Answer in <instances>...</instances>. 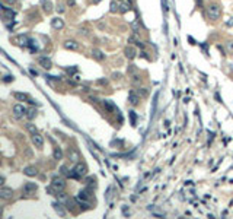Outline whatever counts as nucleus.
I'll return each mask as SVG.
<instances>
[{
  "label": "nucleus",
  "mask_w": 233,
  "mask_h": 219,
  "mask_svg": "<svg viewBox=\"0 0 233 219\" xmlns=\"http://www.w3.org/2000/svg\"><path fill=\"white\" fill-rule=\"evenodd\" d=\"M131 6H133L131 0H122V2H120V12L121 13H125L128 10H131Z\"/></svg>",
  "instance_id": "nucleus-6"
},
{
  "label": "nucleus",
  "mask_w": 233,
  "mask_h": 219,
  "mask_svg": "<svg viewBox=\"0 0 233 219\" xmlns=\"http://www.w3.org/2000/svg\"><path fill=\"white\" fill-rule=\"evenodd\" d=\"M130 123H131V126L137 124V114H136V111H130Z\"/></svg>",
  "instance_id": "nucleus-26"
},
{
  "label": "nucleus",
  "mask_w": 233,
  "mask_h": 219,
  "mask_svg": "<svg viewBox=\"0 0 233 219\" xmlns=\"http://www.w3.org/2000/svg\"><path fill=\"white\" fill-rule=\"evenodd\" d=\"M26 129H28V132H31L32 134H34V133H38V132H37V127L34 126L32 123H28V124H26Z\"/></svg>",
  "instance_id": "nucleus-30"
},
{
  "label": "nucleus",
  "mask_w": 233,
  "mask_h": 219,
  "mask_svg": "<svg viewBox=\"0 0 233 219\" xmlns=\"http://www.w3.org/2000/svg\"><path fill=\"white\" fill-rule=\"evenodd\" d=\"M112 76H114V78H115V79H118V78H121V75H120V73H114Z\"/></svg>",
  "instance_id": "nucleus-46"
},
{
  "label": "nucleus",
  "mask_w": 233,
  "mask_h": 219,
  "mask_svg": "<svg viewBox=\"0 0 233 219\" xmlns=\"http://www.w3.org/2000/svg\"><path fill=\"white\" fill-rule=\"evenodd\" d=\"M60 173H61V174H64V175H69V174H70V173H69V170H67V166H66V165H61V166H60Z\"/></svg>",
  "instance_id": "nucleus-34"
},
{
  "label": "nucleus",
  "mask_w": 233,
  "mask_h": 219,
  "mask_svg": "<svg viewBox=\"0 0 233 219\" xmlns=\"http://www.w3.org/2000/svg\"><path fill=\"white\" fill-rule=\"evenodd\" d=\"M92 54H93V57L96 60H99V61H102V60H105V54L102 53L101 50H98V48H95L92 51Z\"/></svg>",
  "instance_id": "nucleus-20"
},
{
  "label": "nucleus",
  "mask_w": 233,
  "mask_h": 219,
  "mask_svg": "<svg viewBox=\"0 0 233 219\" xmlns=\"http://www.w3.org/2000/svg\"><path fill=\"white\" fill-rule=\"evenodd\" d=\"M42 7H44V10H45L47 13H51V10H53V3L47 0V2L42 3Z\"/></svg>",
  "instance_id": "nucleus-24"
},
{
  "label": "nucleus",
  "mask_w": 233,
  "mask_h": 219,
  "mask_svg": "<svg viewBox=\"0 0 233 219\" xmlns=\"http://www.w3.org/2000/svg\"><path fill=\"white\" fill-rule=\"evenodd\" d=\"M10 80H13L12 76H6V78H5V82H10Z\"/></svg>",
  "instance_id": "nucleus-44"
},
{
  "label": "nucleus",
  "mask_w": 233,
  "mask_h": 219,
  "mask_svg": "<svg viewBox=\"0 0 233 219\" xmlns=\"http://www.w3.org/2000/svg\"><path fill=\"white\" fill-rule=\"evenodd\" d=\"M74 3H76L74 0H67V5H69V6H73Z\"/></svg>",
  "instance_id": "nucleus-43"
},
{
  "label": "nucleus",
  "mask_w": 233,
  "mask_h": 219,
  "mask_svg": "<svg viewBox=\"0 0 233 219\" xmlns=\"http://www.w3.org/2000/svg\"><path fill=\"white\" fill-rule=\"evenodd\" d=\"M13 196V190L9 187H2L0 188V199H12Z\"/></svg>",
  "instance_id": "nucleus-5"
},
{
  "label": "nucleus",
  "mask_w": 233,
  "mask_h": 219,
  "mask_svg": "<svg viewBox=\"0 0 233 219\" xmlns=\"http://www.w3.org/2000/svg\"><path fill=\"white\" fill-rule=\"evenodd\" d=\"M0 164H2V162H0Z\"/></svg>",
  "instance_id": "nucleus-51"
},
{
  "label": "nucleus",
  "mask_w": 233,
  "mask_h": 219,
  "mask_svg": "<svg viewBox=\"0 0 233 219\" xmlns=\"http://www.w3.org/2000/svg\"><path fill=\"white\" fill-rule=\"evenodd\" d=\"M55 196L58 197V202H60V203H66L67 200H69L67 194H66V193H63V192H58L57 194H55Z\"/></svg>",
  "instance_id": "nucleus-23"
},
{
  "label": "nucleus",
  "mask_w": 233,
  "mask_h": 219,
  "mask_svg": "<svg viewBox=\"0 0 233 219\" xmlns=\"http://www.w3.org/2000/svg\"><path fill=\"white\" fill-rule=\"evenodd\" d=\"M51 27L54 29H61V28L64 27V20L61 19V18H53L51 19Z\"/></svg>",
  "instance_id": "nucleus-12"
},
{
  "label": "nucleus",
  "mask_w": 233,
  "mask_h": 219,
  "mask_svg": "<svg viewBox=\"0 0 233 219\" xmlns=\"http://www.w3.org/2000/svg\"><path fill=\"white\" fill-rule=\"evenodd\" d=\"M38 61H40L41 66L44 67V69H47V70L53 67V63H51V60L48 59V57H40V60H38Z\"/></svg>",
  "instance_id": "nucleus-15"
},
{
  "label": "nucleus",
  "mask_w": 233,
  "mask_h": 219,
  "mask_svg": "<svg viewBox=\"0 0 233 219\" xmlns=\"http://www.w3.org/2000/svg\"><path fill=\"white\" fill-rule=\"evenodd\" d=\"M3 184H5V177L0 175V186H3Z\"/></svg>",
  "instance_id": "nucleus-45"
},
{
  "label": "nucleus",
  "mask_w": 233,
  "mask_h": 219,
  "mask_svg": "<svg viewBox=\"0 0 233 219\" xmlns=\"http://www.w3.org/2000/svg\"><path fill=\"white\" fill-rule=\"evenodd\" d=\"M162 6H163V12H165V13H168L169 7H168V2H166V0H162Z\"/></svg>",
  "instance_id": "nucleus-35"
},
{
  "label": "nucleus",
  "mask_w": 233,
  "mask_h": 219,
  "mask_svg": "<svg viewBox=\"0 0 233 219\" xmlns=\"http://www.w3.org/2000/svg\"><path fill=\"white\" fill-rule=\"evenodd\" d=\"M37 188H38V186L35 183H26L23 186V194H34L37 192Z\"/></svg>",
  "instance_id": "nucleus-9"
},
{
  "label": "nucleus",
  "mask_w": 233,
  "mask_h": 219,
  "mask_svg": "<svg viewBox=\"0 0 233 219\" xmlns=\"http://www.w3.org/2000/svg\"><path fill=\"white\" fill-rule=\"evenodd\" d=\"M124 54H125L127 59L133 60V59H136V56H137V50H136L133 46H128V47H125V50H124Z\"/></svg>",
  "instance_id": "nucleus-10"
},
{
  "label": "nucleus",
  "mask_w": 233,
  "mask_h": 219,
  "mask_svg": "<svg viewBox=\"0 0 233 219\" xmlns=\"http://www.w3.org/2000/svg\"><path fill=\"white\" fill-rule=\"evenodd\" d=\"M201 48H203V50H204V53L208 56V46H207L206 42H204V44H201Z\"/></svg>",
  "instance_id": "nucleus-36"
},
{
  "label": "nucleus",
  "mask_w": 233,
  "mask_h": 219,
  "mask_svg": "<svg viewBox=\"0 0 233 219\" xmlns=\"http://www.w3.org/2000/svg\"><path fill=\"white\" fill-rule=\"evenodd\" d=\"M224 46H226L227 51H229V53H230V54H233V41H232V40L226 41V42H224Z\"/></svg>",
  "instance_id": "nucleus-28"
},
{
  "label": "nucleus",
  "mask_w": 233,
  "mask_h": 219,
  "mask_svg": "<svg viewBox=\"0 0 233 219\" xmlns=\"http://www.w3.org/2000/svg\"><path fill=\"white\" fill-rule=\"evenodd\" d=\"M7 2H9V3H12V5H13V3H16V2H18V0H7Z\"/></svg>",
  "instance_id": "nucleus-47"
},
{
  "label": "nucleus",
  "mask_w": 233,
  "mask_h": 219,
  "mask_svg": "<svg viewBox=\"0 0 233 219\" xmlns=\"http://www.w3.org/2000/svg\"><path fill=\"white\" fill-rule=\"evenodd\" d=\"M53 207H54V210L58 213L60 216H66V210L63 209V205H61L60 202H54V203H53Z\"/></svg>",
  "instance_id": "nucleus-16"
},
{
  "label": "nucleus",
  "mask_w": 233,
  "mask_h": 219,
  "mask_svg": "<svg viewBox=\"0 0 233 219\" xmlns=\"http://www.w3.org/2000/svg\"><path fill=\"white\" fill-rule=\"evenodd\" d=\"M188 41H189V44H191V46H194V44H197V42H195V40H194L192 37H188Z\"/></svg>",
  "instance_id": "nucleus-39"
},
{
  "label": "nucleus",
  "mask_w": 233,
  "mask_h": 219,
  "mask_svg": "<svg viewBox=\"0 0 233 219\" xmlns=\"http://www.w3.org/2000/svg\"><path fill=\"white\" fill-rule=\"evenodd\" d=\"M15 98L18 101H29V95L22 92H15Z\"/></svg>",
  "instance_id": "nucleus-21"
},
{
  "label": "nucleus",
  "mask_w": 233,
  "mask_h": 219,
  "mask_svg": "<svg viewBox=\"0 0 233 219\" xmlns=\"http://www.w3.org/2000/svg\"><path fill=\"white\" fill-rule=\"evenodd\" d=\"M226 27H229V28L233 27V18H229V20L226 22Z\"/></svg>",
  "instance_id": "nucleus-37"
},
{
  "label": "nucleus",
  "mask_w": 233,
  "mask_h": 219,
  "mask_svg": "<svg viewBox=\"0 0 233 219\" xmlns=\"http://www.w3.org/2000/svg\"><path fill=\"white\" fill-rule=\"evenodd\" d=\"M2 213H3V209H2V207H0V216H2Z\"/></svg>",
  "instance_id": "nucleus-49"
},
{
  "label": "nucleus",
  "mask_w": 233,
  "mask_h": 219,
  "mask_svg": "<svg viewBox=\"0 0 233 219\" xmlns=\"http://www.w3.org/2000/svg\"><path fill=\"white\" fill-rule=\"evenodd\" d=\"M197 2V6L198 7H203V0H195Z\"/></svg>",
  "instance_id": "nucleus-42"
},
{
  "label": "nucleus",
  "mask_w": 233,
  "mask_h": 219,
  "mask_svg": "<svg viewBox=\"0 0 233 219\" xmlns=\"http://www.w3.org/2000/svg\"><path fill=\"white\" fill-rule=\"evenodd\" d=\"M101 0H93V3H99Z\"/></svg>",
  "instance_id": "nucleus-48"
},
{
  "label": "nucleus",
  "mask_w": 233,
  "mask_h": 219,
  "mask_svg": "<svg viewBox=\"0 0 233 219\" xmlns=\"http://www.w3.org/2000/svg\"><path fill=\"white\" fill-rule=\"evenodd\" d=\"M23 174L28 175V177H35V175L38 174V170H37L35 166H26V168L23 170Z\"/></svg>",
  "instance_id": "nucleus-18"
},
{
  "label": "nucleus",
  "mask_w": 233,
  "mask_h": 219,
  "mask_svg": "<svg viewBox=\"0 0 233 219\" xmlns=\"http://www.w3.org/2000/svg\"><path fill=\"white\" fill-rule=\"evenodd\" d=\"M57 12H58V13H64V12H66V7H64L63 3H58V5H57Z\"/></svg>",
  "instance_id": "nucleus-32"
},
{
  "label": "nucleus",
  "mask_w": 233,
  "mask_h": 219,
  "mask_svg": "<svg viewBox=\"0 0 233 219\" xmlns=\"http://www.w3.org/2000/svg\"><path fill=\"white\" fill-rule=\"evenodd\" d=\"M109 12H112V13H117V12H120V2H117V0H112V2H111V5H109Z\"/></svg>",
  "instance_id": "nucleus-19"
},
{
  "label": "nucleus",
  "mask_w": 233,
  "mask_h": 219,
  "mask_svg": "<svg viewBox=\"0 0 233 219\" xmlns=\"http://www.w3.org/2000/svg\"><path fill=\"white\" fill-rule=\"evenodd\" d=\"M90 196H92V190H90V187H89V188H85V190H80V192H79V196H77V199L85 200V202H89Z\"/></svg>",
  "instance_id": "nucleus-7"
},
{
  "label": "nucleus",
  "mask_w": 233,
  "mask_h": 219,
  "mask_svg": "<svg viewBox=\"0 0 233 219\" xmlns=\"http://www.w3.org/2000/svg\"><path fill=\"white\" fill-rule=\"evenodd\" d=\"M140 95V97H147V93H149V91H147L146 88H139V92H137Z\"/></svg>",
  "instance_id": "nucleus-31"
},
{
  "label": "nucleus",
  "mask_w": 233,
  "mask_h": 219,
  "mask_svg": "<svg viewBox=\"0 0 233 219\" xmlns=\"http://www.w3.org/2000/svg\"><path fill=\"white\" fill-rule=\"evenodd\" d=\"M140 80H141V76H140L139 73H134V75H131V83H133V85H139Z\"/></svg>",
  "instance_id": "nucleus-25"
},
{
  "label": "nucleus",
  "mask_w": 233,
  "mask_h": 219,
  "mask_svg": "<svg viewBox=\"0 0 233 219\" xmlns=\"http://www.w3.org/2000/svg\"><path fill=\"white\" fill-rule=\"evenodd\" d=\"M53 156H54V159H61L63 158V151H61L60 148H54V151H53Z\"/></svg>",
  "instance_id": "nucleus-22"
},
{
  "label": "nucleus",
  "mask_w": 233,
  "mask_h": 219,
  "mask_svg": "<svg viewBox=\"0 0 233 219\" xmlns=\"http://www.w3.org/2000/svg\"><path fill=\"white\" fill-rule=\"evenodd\" d=\"M117 2H122V0H117Z\"/></svg>",
  "instance_id": "nucleus-50"
},
{
  "label": "nucleus",
  "mask_w": 233,
  "mask_h": 219,
  "mask_svg": "<svg viewBox=\"0 0 233 219\" xmlns=\"http://www.w3.org/2000/svg\"><path fill=\"white\" fill-rule=\"evenodd\" d=\"M32 143L35 146H37V148H42V146H44V137H42V136H41L40 133H34L32 134Z\"/></svg>",
  "instance_id": "nucleus-8"
},
{
  "label": "nucleus",
  "mask_w": 233,
  "mask_h": 219,
  "mask_svg": "<svg viewBox=\"0 0 233 219\" xmlns=\"http://www.w3.org/2000/svg\"><path fill=\"white\" fill-rule=\"evenodd\" d=\"M51 186L54 187V190L58 193V192H63L64 188H66V181L63 178H54L53 183H51Z\"/></svg>",
  "instance_id": "nucleus-3"
},
{
  "label": "nucleus",
  "mask_w": 233,
  "mask_h": 219,
  "mask_svg": "<svg viewBox=\"0 0 233 219\" xmlns=\"http://www.w3.org/2000/svg\"><path fill=\"white\" fill-rule=\"evenodd\" d=\"M69 158H70V161H73V162H79L80 155H79V152H77L76 149L70 148V149H69Z\"/></svg>",
  "instance_id": "nucleus-14"
},
{
  "label": "nucleus",
  "mask_w": 233,
  "mask_h": 219,
  "mask_svg": "<svg viewBox=\"0 0 233 219\" xmlns=\"http://www.w3.org/2000/svg\"><path fill=\"white\" fill-rule=\"evenodd\" d=\"M131 28H133V32H134V34H139V29H140L139 20H134L133 24H131Z\"/></svg>",
  "instance_id": "nucleus-29"
},
{
  "label": "nucleus",
  "mask_w": 233,
  "mask_h": 219,
  "mask_svg": "<svg viewBox=\"0 0 233 219\" xmlns=\"http://www.w3.org/2000/svg\"><path fill=\"white\" fill-rule=\"evenodd\" d=\"M136 44H137V46H139L140 48H144V42H141V41H137Z\"/></svg>",
  "instance_id": "nucleus-41"
},
{
  "label": "nucleus",
  "mask_w": 233,
  "mask_h": 219,
  "mask_svg": "<svg viewBox=\"0 0 233 219\" xmlns=\"http://www.w3.org/2000/svg\"><path fill=\"white\" fill-rule=\"evenodd\" d=\"M128 101H130L131 105H137L140 101V95L137 92H134V91H130V93H128Z\"/></svg>",
  "instance_id": "nucleus-11"
},
{
  "label": "nucleus",
  "mask_w": 233,
  "mask_h": 219,
  "mask_svg": "<svg viewBox=\"0 0 233 219\" xmlns=\"http://www.w3.org/2000/svg\"><path fill=\"white\" fill-rule=\"evenodd\" d=\"M98 83H99V85H107L108 80L107 79H101V80H98Z\"/></svg>",
  "instance_id": "nucleus-38"
},
{
  "label": "nucleus",
  "mask_w": 233,
  "mask_h": 219,
  "mask_svg": "<svg viewBox=\"0 0 233 219\" xmlns=\"http://www.w3.org/2000/svg\"><path fill=\"white\" fill-rule=\"evenodd\" d=\"M35 115H37V110H35V108H29V110L26 111V117L29 120L35 119Z\"/></svg>",
  "instance_id": "nucleus-27"
},
{
  "label": "nucleus",
  "mask_w": 233,
  "mask_h": 219,
  "mask_svg": "<svg viewBox=\"0 0 233 219\" xmlns=\"http://www.w3.org/2000/svg\"><path fill=\"white\" fill-rule=\"evenodd\" d=\"M73 173L69 174V177H74V178H80V177H83V175H86V171L87 168L85 164H82V162H76V165L74 168L72 170Z\"/></svg>",
  "instance_id": "nucleus-2"
},
{
  "label": "nucleus",
  "mask_w": 233,
  "mask_h": 219,
  "mask_svg": "<svg viewBox=\"0 0 233 219\" xmlns=\"http://www.w3.org/2000/svg\"><path fill=\"white\" fill-rule=\"evenodd\" d=\"M206 15L208 19L211 20H217L220 18V15H221V7L217 5V3H208L206 7Z\"/></svg>",
  "instance_id": "nucleus-1"
},
{
  "label": "nucleus",
  "mask_w": 233,
  "mask_h": 219,
  "mask_svg": "<svg viewBox=\"0 0 233 219\" xmlns=\"http://www.w3.org/2000/svg\"><path fill=\"white\" fill-rule=\"evenodd\" d=\"M87 186L89 187H95L96 184H95V177H89L87 178Z\"/></svg>",
  "instance_id": "nucleus-33"
},
{
  "label": "nucleus",
  "mask_w": 233,
  "mask_h": 219,
  "mask_svg": "<svg viewBox=\"0 0 233 219\" xmlns=\"http://www.w3.org/2000/svg\"><path fill=\"white\" fill-rule=\"evenodd\" d=\"M25 113H26V110H25V107H23V105H20V104L13 105V115L16 117V119L23 117V115H25Z\"/></svg>",
  "instance_id": "nucleus-4"
},
{
  "label": "nucleus",
  "mask_w": 233,
  "mask_h": 219,
  "mask_svg": "<svg viewBox=\"0 0 233 219\" xmlns=\"http://www.w3.org/2000/svg\"><path fill=\"white\" fill-rule=\"evenodd\" d=\"M140 56H141V57H144V59H147V60H149V56H147V53H146V51H141V53H140Z\"/></svg>",
  "instance_id": "nucleus-40"
},
{
  "label": "nucleus",
  "mask_w": 233,
  "mask_h": 219,
  "mask_svg": "<svg viewBox=\"0 0 233 219\" xmlns=\"http://www.w3.org/2000/svg\"><path fill=\"white\" fill-rule=\"evenodd\" d=\"M64 48L66 50H77L79 48V42L74 40H67L66 42H64Z\"/></svg>",
  "instance_id": "nucleus-13"
},
{
  "label": "nucleus",
  "mask_w": 233,
  "mask_h": 219,
  "mask_svg": "<svg viewBox=\"0 0 233 219\" xmlns=\"http://www.w3.org/2000/svg\"><path fill=\"white\" fill-rule=\"evenodd\" d=\"M104 107H105V110H107L108 113L117 111V107H115V104H114L112 101H109V100H105V101H104Z\"/></svg>",
  "instance_id": "nucleus-17"
}]
</instances>
